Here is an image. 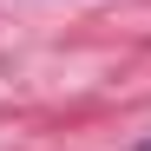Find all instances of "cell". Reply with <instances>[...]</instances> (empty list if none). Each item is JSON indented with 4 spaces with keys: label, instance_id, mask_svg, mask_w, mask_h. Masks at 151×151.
<instances>
[{
    "label": "cell",
    "instance_id": "6da1fadb",
    "mask_svg": "<svg viewBox=\"0 0 151 151\" xmlns=\"http://www.w3.org/2000/svg\"><path fill=\"white\" fill-rule=\"evenodd\" d=\"M132 151H151V138H145V145H132Z\"/></svg>",
    "mask_w": 151,
    "mask_h": 151
}]
</instances>
